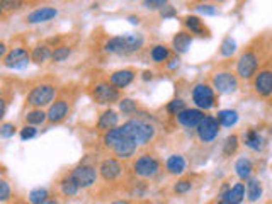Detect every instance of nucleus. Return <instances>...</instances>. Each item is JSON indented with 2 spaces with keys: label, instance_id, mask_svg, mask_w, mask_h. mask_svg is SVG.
I'll return each mask as SVG.
<instances>
[{
  "label": "nucleus",
  "instance_id": "9",
  "mask_svg": "<svg viewBox=\"0 0 272 204\" xmlns=\"http://www.w3.org/2000/svg\"><path fill=\"white\" fill-rule=\"evenodd\" d=\"M257 66H259V60H257L255 53H252V51H247V53L242 55L240 60H238L237 72H238V75H240L242 79L248 80V79H252V77L255 75Z\"/></svg>",
  "mask_w": 272,
  "mask_h": 204
},
{
  "label": "nucleus",
  "instance_id": "4",
  "mask_svg": "<svg viewBox=\"0 0 272 204\" xmlns=\"http://www.w3.org/2000/svg\"><path fill=\"white\" fill-rule=\"evenodd\" d=\"M54 94H56V88L50 84H41L36 85L27 95V104L36 109H41L43 106H48L51 101L54 99Z\"/></svg>",
  "mask_w": 272,
  "mask_h": 204
},
{
  "label": "nucleus",
  "instance_id": "51",
  "mask_svg": "<svg viewBox=\"0 0 272 204\" xmlns=\"http://www.w3.org/2000/svg\"><path fill=\"white\" fill-rule=\"evenodd\" d=\"M112 204H131V203H128V201H116V203H112Z\"/></svg>",
  "mask_w": 272,
  "mask_h": 204
},
{
  "label": "nucleus",
  "instance_id": "13",
  "mask_svg": "<svg viewBox=\"0 0 272 204\" xmlns=\"http://www.w3.org/2000/svg\"><path fill=\"white\" fill-rule=\"evenodd\" d=\"M204 119V113L201 109H184L177 114V121L186 128H197L201 121Z\"/></svg>",
  "mask_w": 272,
  "mask_h": 204
},
{
  "label": "nucleus",
  "instance_id": "42",
  "mask_svg": "<svg viewBox=\"0 0 272 204\" xmlns=\"http://www.w3.org/2000/svg\"><path fill=\"white\" fill-rule=\"evenodd\" d=\"M190 187H192L190 180H179V182L175 184V192H179V194H186L187 191H190Z\"/></svg>",
  "mask_w": 272,
  "mask_h": 204
},
{
  "label": "nucleus",
  "instance_id": "39",
  "mask_svg": "<svg viewBox=\"0 0 272 204\" xmlns=\"http://www.w3.org/2000/svg\"><path fill=\"white\" fill-rule=\"evenodd\" d=\"M14 133H16V126L10 124V122L0 126V136L2 138H10V136H14Z\"/></svg>",
  "mask_w": 272,
  "mask_h": 204
},
{
  "label": "nucleus",
  "instance_id": "10",
  "mask_svg": "<svg viewBox=\"0 0 272 204\" xmlns=\"http://www.w3.org/2000/svg\"><path fill=\"white\" fill-rule=\"evenodd\" d=\"M213 85L219 94H231L237 90L238 80L231 72H219L213 77Z\"/></svg>",
  "mask_w": 272,
  "mask_h": 204
},
{
  "label": "nucleus",
  "instance_id": "41",
  "mask_svg": "<svg viewBox=\"0 0 272 204\" xmlns=\"http://www.w3.org/2000/svg\"><path fill=\"white\" fill-rule=\"evenodd\" d=\"M36 133H38V131H36L34 126H31V124L24 126V128L21 129V138H23V140H31V138H34V136H36Z\"/></svg>",
  "mask_w": 272,
  "mask_h": 204
},
{
  "label": "nucleus",
  "instance_id": "29",
  "mask_svg": "<svg viewBox=\"0 0 272 204\" xmlns=\"http://www.w3.org/2000/svg\"><path fill=\"white\" fill-rule=\"evenodd\" d=\"M60 185H61V191H63V194L68 196V198H70V196H75L77 192H79V189H80L79 185H77L75 180H73L72 175H67V177H65V179L61 180Z\"/></svg>",
  "mask_w": 272,
  "mask_h": 204
},
{
  "label": "nucleus",
  "instance_id": "16",
  "mask_svg": "<svg viewBox=\"0 0 272 204\" xmlns=\"http://www.w3.org/2000/svg\"><path fill=\"white\" fill-rule=\"evenodd\" d=\"M68 116V102L65 99H58L54 104H51L48 111V119L51 122H60Z\"/></svg>",
  "mask_w": 272,
  "mask_h": 204
},
{
  "label": "nucleus",
  "instance_id": "32",
  "mask_svg": "<svg viewBox=\"0 0 272 204\" xmlns=\"http://www.w3.org/2000/svg\"><path fill=\"white\" fill-rule=\"evenodd\" d=\"M168 58V48L163 46V44H159L152 50V60L157 63H162Z\"/></svg>",
  "mask_w": 272,
  "mask_h": 204
},
{
  "label": "nucleus",
  "instance_id": "44",
  "mask_svg": "<svg viewBox=\"0 0 272 204\" xmlns=\"http://www.w3.org/2000/svg\"><path fill=\"white\" fill-rule=\"evenodd\" d=\"M165 2H167V0H145L143 5H145L146 9H160V7L165 5Z\"/></svg>",
  "mask_w": 272,
  "mask_h": 204
},
{
  "label": "nucleus",
  "instance_id": "52",
  "mask_svg": "<svg viewBox=\"0 0 272 204\" xmlns=\"http://www.w3.org/2000/svg\"><path fill=\"white\" fill-rule=\"evenodd\" d=\"M2 12H3V9H2V7H0V16H2Z\"/></svg>",
  "mask_w": 272,
  "mask_h": 204
},
{
  "label": "nucleus",
  "instance_id": "19",
  "mask_svg": "<svg viewBox=\"0 0 272 204\" xmlns=\"http://www.w3.org/2000/svg\"><path fill=\"white\" fill-rule=\"evenodd\" d=\"M245 198V185L244 184H235L231 189L223 192L221 201L225 204H240Z\"/></svg>",
  "mask_w": 272,
  "mask_h": 204
},
{
  "label": "nucleus",
  "instance_id": "14",
  "mask_svg": "<svg viewBox=\"0 0 272 204\" xmlns=\"http://www.w3.org/2000/svg\"><path fill=\"white\" fill-rule=\"evenodd\" d=\"M253 87H255V92L262 97H267V95L272 94V72L266 70V72H260L259 75L253 80Z\"/></svg>",
  "mask_w": 272,
  "mask_h": 204
},
{
  "label": "nucleus",
  "instance_id": "28",
  "mask_svg": "<svg viewBox=\"0 0 272 204\" xmlns=\"http://www.w3.org/2000/svg\"><path fill=\"white\" fill-rule=\"evenodd\" d=\"M186 28L189 29L190 32H194V34H201V36H204V26H203V22H201L199 17H196V16H190V17H187L186 19Z\"/></svg>",
  "mask_w": 272,
  "mask_h": 204
},
{
  "label": "nucleus",
  "instance_id": "17",
  "mask_svg": "<svg viewBox=\"0 0 272 204\" xmlns=\"http://www.w3.org/2000/svg\"><path fill=\"white\" fill-rule=\"evenodd\" d=\"M58 10L53 7H41V9H36L34 12H31L27 16L29 24H39V22H46L51 21L53 17H56Z\"/></svg>",
  "mask_w": 272,
  "mask_h": 204
},
{
  "label": "nucleus",
  "instance_id": "21",
  "mask_svg": "<svg viewBox=\"0 0 272 204\" xmlns=\"http://www.w3.org/2000/svg\"><path fill=\"white\" fill-rule=\"evenodd\" d=\"M116 126H117V114L111 109L106 111L97 122V128L101 129V131H109V129L116 128Z\"/></svg>",
  "mask_w": 272,
  "mask_h": 204
},
{
  "label": "nucleus",
  "instance_id": "18",
  "mask_svg": "<svg viewBox=\"0 0 272 204\" xmlns=\"http://www.w3.org/2000/svg\"><path fill=\"white\" fill-rule=\"evenodd\" d=\"M135 80V72L133 70H117L111 75L109 84L114 85L116 88H124Z\"/></svg>",
  "mask_w": 272,
  "mask_h": 204
},
{
  "label": "nucleus",
  "instance_id": "45",
  "mask_svg": "<svg viewBox=\"0 0 272 204\" xmlns=\"http://www.w3.org/2000/svg\"><path fill=\"white\" fill-rule=\"evenodd\" d=\"M174 9H172L170 5H163V9H162V16L163 17H170V16H174Z\"/></svg>",
  "mask_w": 272,
  "mask_h": 204
},
{
  "label": "nucleus",
  "instance_id": "47",
  "mask_svg": "<svg viewBox=\"0 0 272 204\" xmlns=\"http://www.w3.org/2000/svg\"><path fill=\"white\" fill-rule=\"evenodd\" d=\"M5 53H7V48H5V44H3V43H0V58H2Z\"/></svg>",
  "mask_w": 272,
  "mask_h": 204
},
{
  "label": "nucleus",
  "instance_id": "40",
  "mask_svg": "<svg viewBox=\"0 0 272 204\" xmlns=\"http://www.w3.org/2000/svg\"><path fill=\"white\" fill-rule=\"evenodd\" d=\"M10 185L5 180H0V203H5L10 198Z\"/></svg>",
  "mask_w": 272,
  "mask_h": 204
},
{
  "label": "nucleus",
  "instance_id": "49",
  "mask_svg": "<svg viewBox=\"0 0 272 204\" xmlns=\"http://www.w3.org/2000/svg\"><path fill=\"white\" fill-rule=\"evenodd\" d=\"M143 79H145V80L152 79V73H150V72H145V73H143Z\"/></svg>",
  "mask_w": 272,
  "mask_h": 204
},
{
  "label": "nucleus",
  "instance_id": "3",
  "mask_svg": "<svg viewBox=\"0 0 272 204\" xmlns=\"http://www.w3.org/2000/svg\"><path fill=\"white\" fill-rule=\"evenodd\" d=\"M143 46V38L139 34L116 36L106 43V51L114 55H128L135 53Z\"/></svg>",
  "mask_w": 272,
  "mask_h": 204
},
{
  "label": "nucleus",
  "instance_id": "31",
  "mask_svg": "<svg viewBox=\"0 0 272 204\" xmlns=\"http://www.w3.org/2000/svg\"><path fill=\"white\" fill-rule=\"evenodd\" d=\"M48 198H50V196H48V191L41 187L29 192V203L31 204H43Z\"/></svg>",
  "mask_w": 272,
  "mask_h": 204
},
{
  "label": "nucleus",
  "instance_id": "20",
  "mask_svg": "<svg viewBox=\"0 0 272 204\" xmlns=\"http://www.w3.org/2000/svg\"><path fill=\"white\" fill-rule=\"evenodd\" d=\"M190 43H192V36L189 34V32H177V34L174 36V39H172V46H174L175 53H186L187 50H189Z\"/></svg>",
  "mask_w": 272,
  "mask_h": 204
},
{
  "label": "nucleus",
  "instance_id": "50",
  "mask_svg": "<svg viewBox=\"0 0 272 204\" xmlns=\"http://www.w3.org/2000/svg\"><path fill=\"white\" fill-rule=\"evenodd\" d=\"M130 21L133 22V24H138V17H130Z\"/></svg>",
  "mask_w": 272,
  "mask_h": 204
},
{
  "label": "nucleus",
  "instance_id": "43",
  "mask_svg": "<svg viewBox=\"0 0 272 204\" xmlns=\"http://www.w3.org/2000/svg\"><path fill=\"white\" fill-rule=\"evenodd\" d=\"M194 9H196L197 12L204 14V16H215V14H216L215 7H213V5H204V3H201V5H197V7H194Z\"/></svg>",
  "mask_w": 272,
  "mask_h": 204
},
{
  "label": "nucleus",
  "instance_id": "53",
  "mask_svg": "<svg viewBox=\"0 0 272 204\" xmlns=\"http://www.w3.org/2000/svg\"><path fill=\"white\" fill-rule=\"evenodd\" d=\"M19 204H31V203H19Z\"/></svg>",
  "mask_w": 272,
  "mask_h": 204
},
{
  "label": "nucleus",
  "instance_id": "30",
  "mask_svg": "<svg viewBox=\"0 0 272 204\" xmlns=\"http://www.w3.org/2000/svg\"><path fill=\"white\" fill-rule=\"evenodd\" d=\"M48 119V114L43 113L41 109H34L31 111V113L26 114V121L29 122L31 126H36V124H43Z\"/></svg>",
  "mask_w": 272,
  "mask_h": 204
},
{
  "label": "nucleus",
  "instance_id": "25",
  "mask_svg": "<svg viewBox=\"0 0 272 204\" xmlns=\"http://www.w3.org/2000/svg\"><path fill=\"white\" fill-rule=\"evenodd\" d=\"M216 119H218V122L221 126H225V128H231V126L238 121V114H237V111L225 109V111H219Z\"/></svg>",
  "mask_w": 272,
  "mask_h": 204
},
{
  "label": "nucleus",
  "instance_id": "24",
  "mask_svg": "<svg viewBox=\"0 0 272 204\" xmlns=\"http://www.w3.org/2000/svg\"><path fill=\"white\" fill-rule=\"evenodd\" d=\"M50 57H51V51H50V46H48V44H38L31 53V60L34 63H38V65L45 63Z\"/></svg>",
  "mask_w": 272,
  "mask_h": 204
},
{
  "label": "nucleus",
  "instance_id": "26",
  "mask_svg": "<svg viewBox=\"0 0 272 204\" xmlns=\"http://www.w3.org/2000/svg\"><path fill=\"white\" fill-rule=\"evenodd\" d=\"M247 196H248V201H257V199L262 196V184L260 180L257 179H248L247 184Z\"/></svg>",
  "mask_w": 272,
  "mask_h": 204
},
{
  "label": "nucleus",
  "instance_id": "34",
  "mask_svg": "<svg viewBox=\"0 0 272 204\" xmlns=\"http://www.w3.org/2000/svg\"><path fill=\"white\" fill-rule=\"evenodd\" d=\"M238 148V136H228L226 142H225V148H223V153L226 155V157H230V155H233L235 151H237Z\"/></svg>",
  "mask_w": 272,
  "mask_h": 204
},
{
  "label": "nucleus",
  "instance_id": "11",
  "mask_svg": "<svg viewBox=\"0 0 272 204\" xmlns=\"http://www.w3.org/2000/svg\"><path fill=\"white\" fill-rule=\"evenodd\" d=\"M94 101L99 102V104L117 102V101H119V92H117V88L114 87V85L102 82V84L95 85V88H94Z\"/></svg>",
  "mask_w": 272,
  "mask_h": 204
},
{
  "label": "nucleus",
  "instance_id": "6",
  "mask_svg": "<svg viewBox=\"0 0 272 204\" xmlns=\"http://www.w3.org/2000/svg\"><path fill=\"white\" fill-rule=\"evenodd\" d=\"M133 169H135L136 175L143 177V179H148V177H153L159 174L160 163L157 158L150 157V155H143V157H139L138 160L135 162Z\"/></svg>",
  "mask_w": 272,
  "mask_h": 204
},
{
  "label": "nucleus",
  "instance_id": "22",
  "mask_svg": "<svg viewBox=\"0 0 272 204\" xmlns=\"http://www.w3.org/2000/svg\"><path fill=\"white\" fill-rule=\"evenodd\" d=\"M167 170L170 174H174V175H179V174H182L186 170V160L181 155H172L167 160Z\"/></svg>",
  "mask_w": 272,
  "mask_h": 204
},
{
  "label": "nucleus",
  "instance_id": "12",
  "mask_svg": "<svg viewBox=\"0 0 272 204\" xmlns=\"http://www.w3.org/2000/svg\"><path fill=\"white\" fill-rule=\"evenodd\" d=\"M31 55L27 53V50L24 48H14L12 51H9V55L5 57V66L7 68H24L27 66Z\"/></svg>",
  "mask_w": 272,
  "mask_h": 204
},
{
  "label": "nucleus",
  "instance_id": "23",
  "mask_svg": "<svg viewBox=\"0 0 272 204\" xmlns=\"http://www.w3.org/2000/svg\"><path fill=\"white\" fill-rule=\"evenodd\" d=\"M235 170H237V175L240 177L242 180H247L250 179V175H252L253 165L248 158H240V160L237 162V165H235Z\"/></svg>",
  "mask_w": 272,
  "mask_h": 204
},
{
  "label": "nucleus",
  "instance_id": "15",
  "mask_svg": "<svg viewBox=\"0 0 272 204\" xmlns=\"http://www.w3.org/2000/svg\"><path fill=\"white\" fill-rule=\"evenodd\" d=\"M99 172H101V175H102V179L104 180H114V179H117V177L121 175L123 167H121V163L117 162L116 158H108V160H104L101 163Z\"/></svg>",
  "mask_w": 272,
  "mask_h": 204
},
{
  "label": "nucleus",
  "instance_id": "7",
  "mask_svg": "<svg viewBox=\"0 0 272 204\" xmlns=\"http://www.w3.org/2000/svg\"><path fill=\"white\" fill-rule=\"evenodd\" d=\"M192 101L199 109H211L215 106V92L209 85L197 84L192 88Z\"/></svg>",
  "mask_w": 272,
  "mask_h": 204
},
{
  "label": "nucleus",
  "instance_id": "37",
  "mask_svg": "<svg viewBox=\"0 0 272 204\" xmlns=\"http://www.w3.org/2000/svg\"><path fill=\"white\" fill-rule=\"evenodd\" d=\"M21 5H23V0H0V7L7 10L21 9Z\"/></svg>",
  "mask_w": 272,
  "mask_h": 204
},
{
  "label": "nucleus",
  "instance_id": "33",
  "mask_svg": "<svg viewBox=\"0 0 272 204\" xmlns=\"http://www.w3.org/2000/svg\"><path fill=\"white\" fill-rule=\"evenodd\" d=\"M70 53H72V51H70L68 46H58V48H54V51L51 53V60L56 63L65 61L70 57Z\"/></svg>",
  "mask_w": 272,
  "mask_h": 204
},
{
  "label": "nucleus",
  "instance_id": "5",
  "mask_svg": "<svg viewBox=\"0 0 272 204\" xmlns=\"http://www.w3.org/2000/svg\"><path fill=\"white\" fill-rule=\"evenodd\" d=\"M70 175L73 177V180H75L79 187L87 189V187H90L92 184H95V180H97V170H95V167L82 163V165L75 167Z\"/></svg>",
  "mask_w": 272,
  "mask_h": 204
},
{
  "label": "nucleus",
  "instance_id": "36",
  "mask_svg": "<svg viewBox=\"0 0 272 204\" xmlns=\"http://www.w3.org/2000/svg\"><path fill=\"white\" fill-rule=\"evenodd\" d=\"M186 109V102L182 101V99H174L172 102H168V106H167V111L170 114H175L177 116L179 113H182V111Z\"/></svg>",
  "mask_w": 272,
  "mask_h": 204
},
{
  "label": "nucleus",
  "instance_id": "35",
  "mask_svg": "<svg viewBox=\"0 0 272 204\" xmlns=\"http://www.w3.org/2000/svg\"><path fill=\"white\" fill-rule=\"evenodd\" d=\"M235 50H237V43H235V39L226 38L225 41H223L221 50H219V51H221L223 57H230V55L235 53Z\"/></svg>",
  "mask_w": 272,
  "mask_h": 204
},
{
  "label": "nucleus",
  "instance_id": "2",
  "mask_svg": "<svg viewBox=\"0 0 272 204\" xmlns=\"http://www.w3.org/2000/svg\"><path fill=\"white\" fill-rule=\"evenodd\" d=\"M121 128H123V131L126 133V136L136 145V146H138V145L150 143L153 140V136H155V129H153V126L148 124V122H145V121H139V119L126 121Z\"/></svg>",
  "mask_w": 272,
  "mask_h": 204
},
{
  "label": "nucleus",
  "instance_id": "8",
  "mask_svg": "<svg viewBox=\"0 0 272 204\" xmlns=\"http://www.w3.org/2000/svg\"><path fill=\"white\" fill-rule=\"evenodd\" d=\"M219 122L213 116H204V119L197 124V136L203 143H209L218 136Z\"/></svg>",
  "mask_w": 272,
  "mask_h": 204
},
{
  "label": "nucleus",
  "instance_id": "1",
  "mask_svg": "<svg viewBox=\"0 0 272 204\" xmlns=\"http://www.w3.org/2000/svg\"><path fill=\"white\" fill-rule=\"evenodd\" d=\"M104 143H106V146L111 148V150L119 158L131 157V155L135 153V150H136V145L131 142L130 138H128L126 133L123 131V128H121V126H116V128L106 131Z\"/></svg>",
  "mask_w": 272,
  "mask_h": 204
},
{
  "label": "nucleus",
  "instance_id": "48",
  "mask_svg": "<svg viewBox=\"0 0 272 204\" xmlns=\"http://www.w3.org/2000/svg\"><path fill=\"white\" fill-rule=\"evenodd\" d=\"M43 204H58V201H56V199H53V198H48Z\"/></svg>",
  "mask_w": 272,
  "mask_h": 204
},
{
  "label": "nucleus",
  "instance_id": "38",
  "mask_svg": "<svg viewBox=\"0 0 272 204\" xmlns=\"http://www.w3.org/2000/svg\"><path fill=\"white\" fill-rule=\"evenodd\" d=\"M119 109L126 114H131L133 111H136V102L131 101V99H123V101L119 102Z\"/></svg>",
  "mask_w": 272,
  "mask_h": 204
},
{
  "label": "nucleus",
  "instance_id": "46",
  "mask_svg": "<svg viewBox=\"0 0 272 204\" xmlns=\"http://www.w3.org/2000/svg\"><path fill=\"white\" fill-rule=\"evenodd\" d=\"M5 111H7V102L3 101L2 97H0V119L3 117V114H5Z\"/></svg>",
  "mask_w": 272,
  "mask_h": 204
},
{
  "label": "nucleus",
  "instance_id": "27",
  "mask_svg": "<svg viewBox=\"0 0 272 204\" xmlns=\"http://www.w3.org/2000/svg\"><path fill=\"white\" fill-rule=\"evenodd\" d=\"M262 136L255 131V129H250V131L245 135V145L250 148V150H260L262 148Z\"/></svg>",
  "mask_w": 272,
  "mask_h": 204
}]
</instances>
